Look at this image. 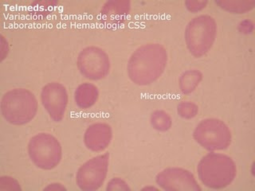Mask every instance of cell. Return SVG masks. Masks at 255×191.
<instances>
[{"instance_id":"3","label":"cell","mask_w":255,"mask_h":191,"mask_svg":"<svg viewBox=\"0 0 255 191\" xmlns=\"http://www.w3.org/2000/svg\"><path fill=\"white\" fill-rule=\"evenodd\" d=\"M29 154L32 161L42 169L54 168L58 165L62 156L58 140L48 134L36 135L30 139Z\"/></svg>"},{"instance_id":"7","label":"cell","mask_w":255,"mask_h":191,"mask_svg":"<svg viewBox=\"0 0 255 191\" xmlns=\"http://www.w3.org/2000/svg\"><path fill=\"white\" fill-rule=\"evenodd\" d=\"M111 131L106 124H95L87 130L85 137L86 145L94 151H100L106 148L110 143Z\"/></svg>"},{"instance_id":"6","label":"cell","mask_w":255,"mask_h":191,"mask_svg":"<svg viewBox=\"0 0 255 191\" xmlns=\"http://www.w3.org/2000/svg\"><path fill=\"white\" fill-rule=\"evenodd\" d=\"M92 51L94 58H90L85 50L80 55L79 66L81 71L86 76V78L92 79L103 78L107 74L110 67L107 56L98 49H94Z\"/></svg>"},{"instance_id":"4","label":"cell","mask_w":255,"mask_h":191,"mask_svg":"<svg viewBox=\"0 0 255 191\" xmlns=\"http://www.w3.org/2000/svg\"><path fill=\"white\" fill-rule=\"evenodd\" d=\"M107 171L106 155L94 158L78 171V183L82 189L94 190L103 183Z\"/></svg>"},{"instance_id":"5","label":"cell","mask_w":255,"mask_h":191,"mask_svg":"<svg viewBox=\"0 0 255 191\" xmlns=\"http://www.w3.org/2000/svg\"><path fill=\"white\" fill-rule=\"evenodd\" d=\"M42 100L44 107L55 121L62 119L67 103V94L63 86L54 83L44 87Z\"/></svg>"},{"instance_id":"9","label":"cell","mask_w":255,"mask_h":191,"mask_svg":"<svg viewBox=\"0 0 255 191\" xmlns=\"http://www.w3.org/2000/svg\"><path fill=\"white\" fill-rule=\"evenodd\" d=\"M159 114V118H160V120H164V121H170V119H167V114H164V115H161V112H158ZM167 122H163L160 121V124L159 125V127H158V129L160 130H165L168 128V126L167 124Z\"/></svg>"},{"instance_id":"2","label":"cell","mask_w":255,"mask_h":191,"mask_svg":"<svg viewBox=\"0 0 255 191\" xmlns=\"http://www.w3.org/2000/svg\"><path fill=\"white\" fill-rule=\"evenodd\" d=\"M36 111L35 97L27 90H12L2 97V115L9 123L17 125L28 123L34 118Z\"/></svg>"},{"instance_id":"1","label":"cell","mask_w":255,"mask_h":191,"mask_svg":"<svg viewBox=\"0 0 255 191\" xmlns=\"http://www.w3.org/2000/svg\"><path fill=\"white\" fill-rule=\"evenodd\" d=\"M165 53L159 46H146L137 50L129 63L130 78L137 84H149L163 72Z\"/></svg>"},{"instance_id":"8","label":"cell","mask_w":255,"mask_h":191,"mask_svg":"<svg viewBox=\"0 0 255 191\" xmlns=\"http://www.w3.org/2000/svg\"><path fill=\"white\" fill-rule=\"evenodd\" d=\"M98 98V90L97 88L91 85H84L78 88L76 91V101L80 107H90L95 103Z\"/></svg>"}]
</instances>
